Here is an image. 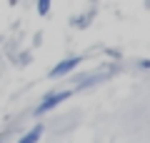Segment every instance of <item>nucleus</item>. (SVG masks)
I'll use <instances>...</instances> for the list:
<instances>
[{"mask_svg": "<svg viewBox=\"0 0 150 143\" xmlns=\"http://www.w3.org/2000/svg\"><path fill=\"white\" fill-rule=\"evenodd\" d=\"M63 98H68V93H55V95H48V98H45V101L38 106V111H35V113H45V111H50V108L58 106Z\"/></svg>", "mask_w": 150, "mask_h": 143, "instance_id": "1", "label": "nucleus"}, {"mask_svg": "<svg viewBox=\"0 0 150 143\" xmlns=\"http://www.w3.org/2000/svg\"><path fill=\"white\" fill-rule=\"evenodd\" d=\"M40 133H43V128H40V126H35L33 131H28V133H25V136H23V138H20L18 143H38V138H40Z\"/></svg>", "mask_w": 150, "mask_h": 143, "instance_id": "2", "label": "nucleus"}, {"mask_svg": "<svg viewBox=\"0 0 150 143\" xmlns=\"http://www.w3.org/2000/svg\"><path fill=\"white\" fill-rule=\"evenodd\" d=\"M73 65H75V60H65V63H60L58 68L53 70V78H58V75H63V73H68V70L73 68Z\"/></svg>", "mask_w": 150, "mask_h": 143, "instance_id": "3", "label": "nucleus"}, {"mask_svg": "<svg viewBox=\"0 0 150 143\" xmlns=\"http://www.w3.org/2000/svg\"><path fill=\"white\" fill-rule=\"evenodd\" d=\"M48 10H50V0H38V13H40V15H45Z\"/></svg>", "mask_w": 150, "mask_h": 143, "instance_id": "4", "label": "nucleus"}, {"mask_svg": "<svg viewBox=\"0 0 150 143\" xmlns=\"http://www.w3.org/2000/svg\"><path fill=\"white\" fill-rule=\"evenodd\" d=\"M8 3H10V5H18V0H8Z\"/></svg>", "mask_w": 150, "mask_h": 143, "instance_id": "5", "label": "nucleus"}, {"mask_svg": "<svg viewBox=\"0 0 150 143\" xmlns=\"http://www.w3.org/2000/svg\"><path fill=\"white\" fill-rule=\"evenodd\" d=\"M0 141H3V138H0Z\"/></svg>", "mask_w": 150, "mask_h": 143, "instance_id": "6", "label": "nucleus"}]
</instances>
